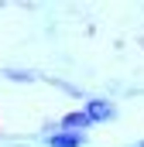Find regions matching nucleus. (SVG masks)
<instances>
[{
    "instance_id": "obj_1",
    "label": "nucleus",
    "mask_w": 144,
    "mask_h": 147,
    "mask_svg": "<svg viewBox=\"0 0 144 147\" xmlns=\"http://www.w3.org/2000/svg\"><path fill=\"white\" fill-rule=\"evenodd\" d=\"M82 113L89 116V123H107V120H113V116H117L113 103H107V99H89Z\"/></svg>"
},
{
    "instance_id": "obj_2",
    "label": "nucleus",
    "mask_w": 144,
    "mask_h": 147,
    "mask_svg": "<svg viewBox=\"0 0 144 147\" xmlns=\"http://www.w3.org/2000/svg\"><path fill=\"white\" fill-rule=\"evenodd\" d=\"M82 144H86V134L79 130H58L48 137V147H82Z\"/></svg>"
},
{
    "instance_id": "obj_3",
    "label": "nucleus",
    "mask_w": 144,
    "mask_h": 147,
    "mask_svg": "<svg viewBox=\"0 0 144 147\" xmlns=\"http://www.w3.org/2000/svg\"><path fill=\"white\" fill-rule=\"evenodd\" d=\"M82 127H89V116H86V113H69V116L62 120V130H79V134H82Z\"/></svg>"
}]
</instances>
